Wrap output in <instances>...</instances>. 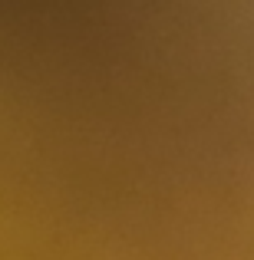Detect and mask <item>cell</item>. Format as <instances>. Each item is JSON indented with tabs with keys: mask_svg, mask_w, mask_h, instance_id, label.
Segmentation results:
<instances>
[]
</instances>
